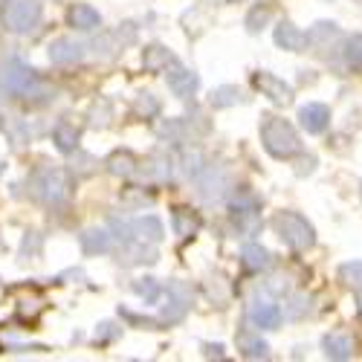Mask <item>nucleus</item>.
<instances>
[{
    "instance_id": "obj_20",
    "label": "nucleus",
    "mask_w": 362,
    "mask_h": 362,
    "mask_svg": "<svg viewBox=\"0 0 362 362\" xmlns=\"http://www.w3.org/2000/svg\"><path fill=\"white\" fill-rule=\"evenodd\" d=\"M322 351L327 359H351L354 356V342L348 334H327L322 339Z\"/></svg>"
},
{
    "instance_id": "obj_28",
    "label": "nucleus",
    "mask_w": 362,
    "mask_h": 362,
    "mask_svg": "<svg viewBox=\"0 0 362 362\" xmlns=\"http://www.w3.org/2000/svg\"><path fill=\"white\" fill-rule=\"evenodd\" d=\"M238 102H244V96H240V90L232 87V84H223V87L212 90V105L215 107H232Z\"/></svg>"
},
{
    "instance_id": "obj_33",
    "label": "nucleus",
    "mask_w": 362,
    "mask_h": 362,
    "mask_svg": "<svg viewBox=\"0 0 362 362\" xmlns=\"http://www.w3.org/2000/svg\"><path fill=\"white\" fill-rule=\"evenodd\" d=\"M134 293L145 298V305H154L160 298V284L154 279H139V281H134Z\"/></svg>"
},
{
    "instance_id": "obj_14",
    "label": "nucleus",
    "mask_w": 362,
    "mask_h": 362,
    "mask_svg": "<svg viewBox=\"0 0 362 362\" xmlns=\"http://www.w3.org/2000/svg\"><path fill=\"white\" fill-rule=\"evenodd\" d=\"M177 64H180L177 55H174L171 49L160 47V44H151V47H145V52H142V67H145L148 73H168V67H177Z\"/></svg>"
},
{
    "instance_id": "obj_21",
    "label": "nucleus",
    "mask_w": 362,
    "mask_h": 362,
    "mask_svg": "<svg viewBox=\"0 0 362 362\" xmlns=\"http://www.w3.org/2000/svg\"><path fill=\"white\" fill-rule=\"evenodd\" d=\"M200 223H203L200 215L192 212V209H174V215H171V226H174V232H177L180 238H192V235H197Z\"/></svg>"
},
{
    "instance_id": "obj_19",
    "label": "nucleus",
    "mask_w": 362,
    "mask_h": 362,
    "mask_svg": "<svg viewBox=\"0 0 362 362\" xmlns=\"http://www.w3.org/2000/svg\"><path fill=\"white\" fill-rule=\"evenodd\" d=\"M81 250L87 252V255H105V252H110V247H113V238H110V232H105V229H87V232H81Z\"/></svg>"
},
{
    "instance_id": "obj_36",
    "label": "nucleus",
    "mask_w": 362,
    "mask_h": 362,
    "mask_svg": "<svg viewBox=\"0 0 362 362\" xmlns=\"http://www.w3.org/2000/svg\"><path fill=\"white\" fill-rule=\"evenodd\" d=\"M119 313H122L128 322H134V325H145V327H154L157 322L154 319H145V316H136V313H131V310H119Z\"/></svg>"
},
{
    "instance_id": "obj_29",
    "label": "nucleus",
    "mask_w": 362,
    "mask_h": 362,
    "mask_svg": "<svg viewBox=\"0 0 362 362\" xmlns=\"http://www.w3.org/2000/svg\"><path fill=\"white\" fill-rule=\"evenodd\" d=\"M269 18H273V6H269V4H258L247 15V29H250V33H261V29L269 23Z\"/></svg>"
},
{
    "instance_id": "obj_38",
    "label": "nucleus",
    "mask_w": 362,
    "mask_h": 362,
    "mask_svg": "<svg viewBox=\"0 0 362 362\" xmlns=\"http://www.w3.org/2000/svg\"><path fill=\"white\" fill-rule=\"evenodd\" d=\"M359 310H362V298H359Z\"/></svg>"
},
{
    "instance_id": "obj_10",
    "label": "nucleus",
    "mask_w": 362,
    "mask_h": 362,
    "mask_svg": "<svg viewBox=\"0 0 362 362\" xmlns=\"http://www.w3.org/2000/svg\"><path fill=\"white\" fill-rule=\"evenodd\" d=\"M247 319H250L255 327H261V330H273V327L281 325V308L276 305L273 298L258 296V298H252V305H250V310H247Z\"/></svg>"
},
{
    "instance_id": "obj_17",
    "label": "nucleus",
    "mask_w": 362,
    "mask_h": 362,
    "mask_svg": "<svg viewBox=\"0 0 362 362\" xmlns=\"http://www.w3.org/2000/svg\"><path fill=\"white\" fill-rule=\"evenodd\" d=\"M339 38V26L337 23H330V21H319L310 33H308V44L313 47V49H319V52H325V49H330V44H334Z\"/></svg>"
},
{
    "instance_id": "obj_34",
    "label": "nucleus",
    "mask_w": 362,
    "mask_h": 362,
    "mask_svg": "<svg viewBox=\"0 0 362 362\" xmlns=\"http://www.w3.org/2000/svg\"><path fill=\"white\" fill-rule=\"evenodd\" d=\"M119 337V327L113 325V322H102L99 325V330H96V342L99 345H107V342H113Z\"/></svg>"
},
{
    "instance_id": "obj_30",
    "label": "nucleus",
    "mask_w": 362,
    "mask_h": 362,
    "mask_svg": "<svg viewBox=\"0 0 362 362\" xmlns=\"http://www.w3.org/2000/svg\"><path fill=\"white\" fill-rule=\"evenodd\" d=\"M339 279L351 290H362V261H348L339 267Z\"/></svg>"
},
{
    "instance_id": "obj_22",
    "label": "nucleus",
    "mask_w": 362,
    "mask_h": 362,
    "mask_svg": "<svg viewBox=\"0 0 362 362\" xmlns=\"http://www.w3.org/2000/svg\"><path fill=\"white\" fill-rule=\"evenodd\" d=\"M122 258L125 264H154L157 250H151V244H142V240H128L122 247Z\"/></svg>"
},
{
    "instance_id": "obj_8",
    "label": "nucleus",
    "mask_w": 362,
    "mask_h": 362,
    "mask_svg": "<svg viewBox=\"0 0 362 362\" xmlns=\"http://www.w3.org/2000/svg\"><path fill=\"white\" fill-rule=\"evenodd\" d=\"M189 308H192V287L186 281H171L168 284V305L163 308V322L165 325L180 322Z\"/></svg>"
},
{
    "instance_id": "obj_12",
    "label": "nucleus",
    "mask_w": 362,
    "mask_h": 362,
    "mask_svg": "<svg viewBox=\"0 0 362 362\" xmlns=\"http://www.w3.org/2000/svg\"><path fill=\"white\" fill-rule=\"evenodd\" d=\"M84 58V47L73 38H58L49 44V62L55 67H70V64H78Z\"/></svg>"
},
{
    "instance_id": "obj_23",
    "label": "nucleus",
    "mask_w": 362,
    "mask_h": 362,
    "mask_svg": "<svg viewBox=\"0 0 362 362\" xmlns=\"http://www.w3.org/2000/svg\"><path fill=\"white\" fill-rule=\"evenodd\" d=\"M240 264H244L247 273H261V269L269 267V252L258 244H247L244 252H240Z\"/></svg>"
},
{
    "instance_id": "obj_24",
    "label": "nucleus",
    "mask_w": 362,
    "mask_h": 362,
    "mask_svg": "<svg viewBox=\"0 0 362 362\" xmlns=\"http://www.w3.org/2000/svg\"><path fill=\"white\" fill-rule=\"evenodd\" d=\"M52 142H55V148L62 151V154H73L76 145H78V131L70 122H58L52 128Z\"/></svg>"
},
{
    "instance_id": "obj_37",
    "label": "nucleus",
    "mask_w": 362,
    "mask_h": 362,
    "mask_svg": "<svg viewBox=\"0 0 362 362\" xmlns=\"http://www.w3.org/2000/svg\"><path fill=\"white\" fill-rule=\"evenodd\" d=\"M206 356H218V359H223V345H206Z\"/></svg>"
},
{
    "instance_id": "obj_16",
    "label": "nucleus",
    "mask_w": 362,
    "mask_h": 362,
    "mask_svg": "<svg viewBox=\"0 0 362 362\" xmlns=\"http://www.w3.org/2000/svg\"><path fill=\"white\" fill-rule=\"evenodd\" d=\"M67 23L73 29H78V33H90V29L102 26V15L93 6H87V4H76V6L67 9Z\"/></svg>"
},
{
    "instance_id": "obj_32",
    "label": "nucleus",
    "mask_w": 362,
    "mask_h": 362,
    "mask_svg": "<svg viewBox=\"0 0 362 362\" xmlns=\"http://www.w3.org/2000/svg\"><path fill=\"white\" fill-rule=\"evenodd\" d=\"M134 113L151 119V116H157V113H160V102L154 99V93H139L136 102H134Z\"/></svg>"
},
{
    "instance_id": "obj_15",
    "label": "nucleus",
    "mask_w": 362,
    "mask_h": 362,
    "mask_svg": "<svg viewBox=\"0 0 362 362\" xmlns=\"http://www.w3.org/2000/svg\"><path fill=\"white\" fill-rule=\"evenodd\" d=\"M276 44L281 47V49H287V52H301L308 47V35L301 33V29L296 26V23H290V21H281L279 26H276Z\"/></svg>"
},
{
    "instance_id": "obj_35",
    "label": "nucleus",
    "mask_w": 362,
    "mask_h": 362,
    "mask_svg": "<svg viewBox=\"0 0 362 362\" xmlns=\"http://www.w3.org/2000/svg\"><path fill=\"white\" fill-rule=\"evenodd\" d=\"M38 250H41V238L35 232H29L23 238V255H38Z\"/></svg>"
},
{
    "instance_id": "obj_4",
    "label": "nucleus",
    "mask_w": 362,
    "mask_h": 362,
    "mask_svg": "<svg viewBox=\"0 0 362 362\" xmlns=\"http://www.w3.org/2000/svg\"><path fill=\"white\" fill-rule=\"evenodd\" d=\"M229 218L238 232L255 235L261 229V200L247 189H238L235 197L229 200Z\"/></svg>"
},
{
    "instance_id": "obj_2",
    "label": "nucleus",
    "mask_w": 362,
    "mask_h": 362,
    "mask_svg": "<svg viewBox=\"0 0 362 362\" xmlns=\"http://www.w3.org/2000/svg\"><path fill=\"white\" fill-rule=\"evenodd\" d=\"M41 15H44L41 0H4V6H0V21L15 35L33 33L41 23Z\"/></svg>"
},
{
    "instance_id": "obj_6",
    "label": "nucleus",
    "mask_w": 362,
    "mask_h": 362,
    "mask_svg": "<svg viewBox=\"0 0 362 362\" xmlns=\"http://www.w3.org/2000/svg\"><path fill=\"white\" fill-rule=\"evenodd\" d=\"M4 87L15 96L29 99V96H35V90H41V81H38L33 67L18 62V58H12V62L4 67Z\"/></svg>"
},
{
    "instance_id": "obj_13",
    "label": "nucleus",
    "mask_w": 362,
    "mask_h": 362,
    "mask_svg": "<svg viewBox=\"0 0 362 362\" xmlns=\"http://www.w3.org/2000/svg\"><path fill=\"white\" fill-rule=\"evenodd\" d=\"M168 87H171V93L177 96V99H189V96H194L197 93V87H200V78H197V73H192V70H186V67H171V73H168Z\"/></svg>"
},
{
    "instance_id": "obj_27",
    "label": "nucleus",
    "mask_w": 362,
    "mask_h": 362,
    "mask_svg": "<svg viewBox=\"0 0 362 362\" xmlns=\"http://www.w3.org/2000/svg\"><path fill=\"white\" fill-rule=\"evenodd\" d=\"M345 64L354 73H362V33H356L345 41Z\"/></svg>"
},
{
    "instance_id": "obj_1",
    "label": "nucleus",
    "mask_w": 362,
    "mask_h": 362,
    "mask_svg": "<svg viewBox=\"0 0 362 362\" xmlns=\"http://www.w3.org/2000/svg\"><path fill=\"white\" fill-rule=\"evenodd\" d=\"M261 142L267 148V154L276 157V160H293L296 154H301V139H298L296 128L287 122V119H279V116L264 119Z\"/></svg>"
},
{
    "instance_id": "obj_11",
    "label": "nucleus",
    "mask_w": 362,
    "mask_h": 362,
    "mask_svg": "<svg viewBox=\"0 0 362 362\" xmlns=\"http://www.w3.org/2000/svg\"><path fill=\"white\" fill-rule=\"evenodd\" d=\"M298 122L308 134H325L330 125V107L322 102H308L298 107Z\"/></svg>"
},
{
    "instance_id": "obj_31",
    "label": "nucleus",
    "mask_w": 362,
    "mask_h": 362,
    "mask_svg": "<svg viewBox=\"0 0 362 362\" xmlns=\"http://www.w3.org/2000/svg\"><path fill=\"white\" fill-rule=\"evenodd\" d=\"M284 313H287V319H305V316L310 313V298H308L305 293L290 296L287 305H284Z\"/></svg>"
},
{
    "instance_id": "obj_9",
    "label": "nucleus",
    "mask_w": 362,
    "mask_h": 362,
    "mask_svg": "<svg viewBox=\"0 0 362 362\" xmlns=\"http://www.w3.org/2000/svg\"><path fill=\"white\" fill-rule=\"evenodd\" d=\"M252 84H255V90H261V96H267L269 102H276V105H290L293 102V87L284 78L267 73V70L255 73L252 76Z\"/></svg>"
},
{
    "instance_id": "obj_7",
    "label": "nucleus",
    "mask_w": 362,
    "mask_h": 362,
    "mask_svg": "<svg viewBox=\"0 0 362 362\" xmlns=\"http://www.w3.org/2000/svg\"><path fill=\"white\" fill-rule=\"evenodd\" d=\"M33 183H35L38 200H44L47 206L58 209V206L67 203V180H64V174L58 171V168H44V171H38Z\"/></svg>"
},
{
    "instance_id": "obj_18",
    "label": "nucleus",
    "mask_w": 362,
    "mask_h": 362,
    "mask_svg": "<svg viewBox=\"0 0 362 362\" xmlns=\"http://www.w3.org/2000/svg\"><path fill=\"white\" fill-rule=\"evenodd\" d=\"M238 351L247 359H267L269 356V345L258 334H252V330H240L238 334Z\"/></svg>"
},
{
    "instance_id": "obj_3",
    "label": "nucleus",
    "mask_w": 362,
    "mask_h": 362,
    "mask_svg": "<svg viewBox=\"0 0 362 362\" xmlns=\"http://www.w3.org/2000/svg\"><path fill=\"white\" fill-rule=\"evenodd\" d=\"M273 229H276V235L284 240V244H287L290 250H296V252L310 250V247L316 244L313 226L308 223V218H301L298 212H279V215L273 218Z\"/></svg>"
},
{
    "instance_id": "obj_5",
    "label": "nucleus",
    "mask_w": 362,
    "mask_h": 362,
    "mask_svg": "<svg viewBox=\"0 0 362 362\" xmlns=\"http://www.w3.org/2000/svg\"><path fill=\"white\" fill-rule=\"evenodd\" d=\"M116 238L128 244V240H142V244H160L165 229H163V221L154 218V215H145V218H136V221H119L113 218L110 221Z\"/></svg>"
},
{
    "instance_id": "obj_26",
    "label": "nucleus",
    "mask_w": 362,
    "mask_h": 362,
    "mask_svg": "<svg viewBox=\"0 0 362 362\" xmlns=\"http://www.w3.org/2000/svg\"><path fill=\"white\" fill-rule=\"evenodd\" d=\"M145 177L154 180V183H165L171 177V160L168 157H151L145 163Z\"/></svg>"
},
{
    "instance_id": "obj_25",
    "label": "nucleus",
    "mask_w": 362,
    "mask_h": 362,
    "mask_svg": "<svg viewBox=\"0 0 362 362\" xmlns=\"http://www.w3.org/2000/svg\"><path fill=\"white\" fill-rule=\"evenodd\" d=\"M107 171L116 177H131L136 171V157L131 151H116V154L107 157Z\"/></svg>"
}]
</instances>
